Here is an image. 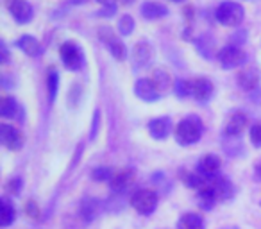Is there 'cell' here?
Returning a JSON list of instances; mask_svg holds the SVG:
<instances>
[{"label":"cell","mask_w":261,"mask_h":229,"mask_svg":"<svg viewBox=\"0 0 261 229\" xmlns=\"http://www.w3.org/2000/svg\"><path fill=\"white\" fill-rule=\"evenodd\" d=\"M204 135V122L197 115H188L185 117L174 129V138L179 145H193Z\"/></svg>","instance_id":"6da1fadb"},{"label":"cell","mask_w":261,"mask_h":229,"mask_svg":"<svg viewBox=\"0 0 261 229\" xmlns=\"http://www.w3.org/2000/svg\"><path fill=\"white\" fill-rule=\"evenodd\" d=\"M215 18H217L218 23H222V26H225V27H238L240 23L243 22V18H245V9H243V6H240L238 2H229V0H225V2H222L217 8Z\"/></svg>","instance_id":"7a4b0ae2"},{"label":"cell","mask_w":261,"mask_h":229,"mask_svg":"<svg viewBox=\"0 0 261 229\" xmlns=\"http://www.w3.org/2000/svg\"><path fill=\"white\" fill-rule=\"evenodd\" d=\"M98 40L104 43V47L109 50V54L116 59V61H123L127 58V48H125V43L120 40L118 36L115 34V31L111 27L104 26L98 29Z\"/></svg>","instance_id":"3957f363"},{"label":"cell","mask_w":261,"mask_h":229,"mask_svg":"<svg viewBox=\"0 0 261 229\" xmlns=\"http://www.w3.org/2000/svg\"><path fill=\"white\" fill-rule=\"evenodd\" d=\"M129 202L140 215H150L158 208V193L150 188H140L130 195Z\"/></svg>","instance_id":"277c9868"},{"label":"cell","mask_w":261,"mask_h":229,"mask_svg":"<svg viewBox=\"0 0 261 229\" xmlns=\"http://www.w3.org/2000/svg\"><path fill=\"white\" fill-rule=\"evenodd\" d=\"M152 59H154V48L147 40H140L138 43L133 47L130 63H133V70H135V72L149 68Z\"/></svg>","instance_id":"5b68a950"},{"label":"cell","mask_w":261,"mask_h":229,"mask_svg":"<svg viewBox=\"0 0 261 229\" xmlns=\"http://www.w3.org/2000/svg\"><path fill=\"white\" fill-rule=\"evenodd\" d=\"M217 59L224 70H232V68H240V66L247 61V54L242 47L227 45V47H224L220 52H218Z\"/></svg>","instance_id":"8992f818"},{"label":"cell","mask_w":261,"mask_h":229,"mask_svg":"<svg viewBox=\"0 0 261 229\" xmlns=\"http://www.w3.org/2000/svg\"><path fill=\"white\" fill-rule=\"evenodd\" d=\"M59 56H61L63 65L68 70H72V72H77V70L83 68V52H81V48L73 41H65L59 47Z\"/></svg>","instance_id":"52a82bcc"},{"label":"cell","mask_w":261,"mask_h":229,"mask_svg":"<svg viewBox=\"0 0 261 229\" xmlns=\"http://www.w3.org/2000/svg\"><path fill=\"white\" fill-rule=\"evenodd\" d=\"M249 117L243 111H232L224 124V136L225 138H240L242 133L247 129Z\"/></svg>","instance_id":"ba28073f"},{"label":"cell","mask_w":261,"mask_h":229,"mask_svg":"<svg viewBox=\"0 0 261 229\" xmlns=\"http://www.w3.org/2000/svg\"><path fill=\"white\" fill-rule=\"evenodd\" d=\"M192 84V97L195 98L199 104H207L215 93V86L207 77H195L190 81Z\"/></svg>","instance_id":"9c48e42d"},{"label":"cell","mask_w":261,"mask_h":229,"mask_svg":"<svg viewBox=\"0 0 261 229\" xmlns=\"http://www.w3.org/2000/svg\"><path fill=\"white\" fill-rule=\"evenodd\" d=\"M0 140H2L6 149L13 150V152H18V150L23 149V135L13 125H0Z\"/></svg>","instance_id":"30bf717a"},{"label":"cell","mask_w":261,"mask_h":229,"mask_svg":"<svg viewBox=\"0 0 261 229\" xmlns=\"http://www.w3.org/2000/svg\"><path fill=\"white\" fill-rule=\"evenodd\" d=\"M8 11L18 23H29L34 18V9L27 0H8Z\"/></svg>","instance_id":"8fae6325"},{"label":"cell","mask_w":261,"mask_h":229,"mask_svg":"<svg viewBox=\"0 0 261 229\" xmlns=\"http://www.w3.org/2000/svg\"><path fill=\"white\" fill-rule=\"evenodd\" d=\"M135 95L140 100L147 102V104H152L158 102L163 95L160 93V90L156 88V84L152 83V79H138L135 84Z\"/></svg>","instance_id":"7c38bea8"},{"label":"cell","mask_w":261,"mask_h":229,"mask_svg":"<svg viewBox=\"0 0 261 229\" xmlns=\"http://www.w3.org/2000/svg\"><path fill=\"white\" fill-rule=\"evenodd\" d=\"M147 129H149V135L152 136L154 140H167L175 128L170 117H158V118H152V120L147 124Z\"/></svg>","instance_id":"4fadbf2b"},{"label":"cell","mask_w":261,"mask_h":229,"mask_svg":"<svg viewBox=\"0 0 261 229\" xmlns=\"http://www.w3.org/2000/svg\"><path fill=\"white\" fill-rule=\"evenodd\" d=\"M261 83V72L256 66H249V68H243L242 72L238 73V86L242 88L243 91H256L259 88Z\"/></svg>","instance_id":"5bb4252c"},{"label":"cell","mask_w":261,"mask_h":229,"mask_svg":"<svg viewBox=\"0 0 261 229\" xmlns=\"http://www.w3.org/2000/svg\"><path fill=\"white\" fill-rule=\"evenodd\" d=\"M135 170L133 168H120V170H115V174H113L111 181H109V186H111L113 192H123V190L127 188V186L133 185V181H135Z\"/></svg>","instance_id":"9a60e30c"},{"label":"cell","mask_w":261,"mask_h":229,"mask_svg":"<svg viewBox=\"0 0 261 229\" xmlns=\"http://www.w3.org/2000/svg\"><path fill=\"white\" fill-rule=\"evenodd\" d=\"M15 45L23 52V54L29 56V58H40V56L43 54V45H41L34 36H31V34L20 36Z\"/></svg>","instance_id":"2e32d148"},{"label":"cell","mask_w":261,"mask_h":229,"mask_svg":"<svg viewBox=\"0 0 261 229\" xmlns=\"http://www.w3.org/2000/svg\"><path fill=\"white\" fill-rule=\"evenodd\" d=\"M140 15H142V18L154 22V20L165 18V16L168 15V9H167V6L160 4V2L147 0V2H143V4H142V8H140Z\"/></svg>","instance_id":"e0dca14e"},{"label":"cell","mask_w":261,"mask_h":229,"mask_svg":"<svg viewBox=\"0 0 261 229\" xmlns=\"http://www.w3.org/2000/svg\"><path fill=\"white\" fill-rule=\"evenodd\" d=\"M222 168V160L217 154H206L197 163V172L202 175H218Z\"/></svg>","instance_id":"ac0fdd59"},{"label":"cell","mask_w":261,"mask_h":229,"mask_svg":"<svg viewBox=\"0 0 261 229\" xmlns=\"http://www.w3.org/2000/svg\"><path fill=\"white\" fill-rule=\"evenodd\" d=\"M0 115L4 118H18L23 122V108L11 97L0 98Z\"/></svg>","instance_id":"d6986e66"},{"label":"cell","mask_w":261,"mask_h":229,"mask_svg":"<svg viewBox=\"0 0 261 229\" xmlns=\"http://www.w3.org/2000/svg\"><path fill=\"white\" fill-rule=\"evenodd\" d=\"M213 193H215V197H217V200L225 202V200H231L232 197H234V186H232V183L229 181L227 177L217 175L215 186H213Z\"/></svg>","instance_id":"ffe728a7"},{"label":"cell","mask_w":261,"mask_h":229,"mask_svg":"<svg viewBox=\"0 0 261 229\" xmlns=\"http://www.w3.org/2000/svg\"><path fill=\"white\" fill-rule=\"evenodd\" d=\"M100 210H102L100 200L93 199V197H88L81 204V217H83L84 222H93L100 215Z\"/></svg>","instance_id":"44dd1931"},{"label":"cell","mask_w":261,"mask_h":229,"mask_svg":"<svg viewBox=\"0 0 261 229\" xmlns=\"http://www.w3.org/2000/svg\"><path fill=\"white\" fill-rule=\"evenodd\" d=\"M152 83L156 84V88L160 90L161 95H167V93H170V91H174V83H172L170 73H168L167 70H163V68L154 70Z\"/></svg>","instance_id":"7402d4cb"},{"label":"cell","mask_w":261,"mask_h":229,"mask_svg":"<svg viewBox=\"0 0 261 229\" xmlns=\"http://www.w3.org/2000/svg\"><path fill=\"white\" fill-rule=\"evenodd\" d=\"M177 229H206L202 215L199 213H185L179 217Z\"/></svg>","instance_id":"603a6c76"},{"label":"cell","mask_w":261,"mask_h":229,"mask_svg":"<svg viewBox=\"0 0 261 229\" xmlns=\"http://www.w3.org/2000/svg\"><path fill=\"white\" fill-rule=\"evenodd\" d=\"M59 91V72L56 68H48L47 72V93H48V102H54Z\"/></svg>","instance_id":"cb8c5ba5"},{"label":"cell","mask_w":261,"mask_h":229,"mask_svg":"<svg viewBox=\"0 0 261 229\" xmlns=\"http://www.w3.org/2000/svg\"><path fill=\"white\" fill-rule=\"evenodd\" d=\"M16 220V208L8 197L2 199V227H9Z\"/></svg>","instance_id":"d4e9b609"},{"label":"cell","mask_w":261,"mask_h":229,"mask_svg":"<svg viewBox=\"0 0 261 229\" xmlns=\"http://www.w3.org/2000/svg\"><path fill=\"white\" fill-rule=\"evenodd\" d=\"M135 27H136V22H135V18H133L130 15L120 16V20H118V33L122 34V36H130V34L135 33Z\"/></svg>","instance_id":"484cf974"},{"label":"cell","mask_w":261,"mask_h":229,"mask_svg":"<svg viewBox=\"0 0 261 229\" xmlns=\"http://www.w3.org/2000/svg\"><path fill=\"white\" fill-rule=\"evenodd\" d=\"M174 93L177 95L179 98L192 97V84H190V81L175 79L174 81Z\"/></svg>","instance_id":"4316f807"},{"label":"cell","mask_w":261,"mask_h":229,"mask_svg":"<svg viewBox=\"0 0 261 229\" xmlns=\"http://www.w3.org/2000/svg\"><path fill=\"white\" fill-rule=\"evenodd\" d=\"M215 204H217V197H215L213 192H207V190L199 192V206L202 208V210H206V211L213 210Z\"/></svg>","instance_id":"83f0119b"},{"label":"cell","mask_w":261,"mask_h":229,"mask_svg":"<svg viewBox=\"0 0 261 229\" xmlns=\"http://www.w3.org/2000/svg\"><path fill=\"white\" fill-rule=\"evenodd\" d=\"M113 174H115V168L111 167H97L93 172H91V177L95 179V181H100V183H109L113 177Z\"/></svg>","instance_id":"f1b7e54d"},{"label":"cell","mask_w":261,"mask_h":229,"mask_svg":"<svg viewBox=\"0 0 261 229\" xmlns=\"http://www.w3.org/2000/svg\"><path fill=\"white\" fill-rule=\"evenodd\" d=\"M195 47H197V50L200 52V54L204 56V58L210 61V59H213V52L210 50L211 47H213V43H211L210 40H207V36H202V38H199V40L195 41Z\"/></svg>","instance_id":"f546056e"},{"label":"cell","mask_w":261,"mask_h":229,"mask_svg":"<svg viewBox=\"0 0 261 229\" xmlns=\"http://www.w3.org/2000/svg\"><path fill=\"white\" fill-rule=\"evenodd\" d=\"M22 188H23V181H22V177H11L8 183H6V192L9 193V195H13V197H18L20 193H22Z\"/></svg>","instance_id":"4dcf8cb0"},{"label":"cell","mask_w":261,"mask_h":229,"mask_svg":"<svg viewBox=\"0 0 261 229\" xmlns=\"http://www.w3.org/2000/svg\"><path fill=\"white\" fill-rule=\"evenodd\" d=\"M247 40H249V34H247V31L240 29L231 36V45H234V47H242V45L247 43Z\"/></svg>","instance_id":"1f68e13d"},{"label":"cell","mask_w":261,"mask_h":229,"mask_svg":"<svg viewBox=\"0 0 261 229\" xmlns=\"http://www.w3.org/2000/svg\"><path fill=\"white\" fill-rule=\"evenodd\" d=\"M250 142H252L254 147L261 149V122L259 124H254L250 128Z\"/></svg>","instance_id":"d6a6232c"},{"label":"cell","mask_w":261,"mask_h":229,"mask_svg":"<svg viewBox=\"0 0 261 229\" xmlns=\"http://www.w3.org/2000/svg\"><path fill=\"white\" fill-rule=\"evenodd\" d=\"M98 129H100V111L93 113V122H91V133H90V142H93L98 135Z\"/></svg>","instance_id":"836d02e7"},{"label":"cell","mask_w":261,"mask_h":229,"mask_svg":"<svg viewBox=\"0 0 261 229\" xmlns=\"http://www.w3.org/2000/svg\"><path fill=\"white\" fill-rule=\"evenodd\" d=\"M25 213L27 215H31L33 218H38L40 217V208H38V204H36V200H27L25 202Z\"/></svg>","instance_id":"e575fe53"},{"label":"cell","mask_w":261,"mask_h":229,"mask_svg":"<svg viewBox=\"0 0 261 229\" xmlns=\"http://www.w3.org/2000/svg\"><path fill=\"white\" fill-rule=\"evenodd\" d=\"M2 86H4L6 90H13V88H16V79H15V75H9V73H4V75H2Z\"/></svg>","instance_id":"d590c367"},{"label":"cell","mask_w":261,"mask_h":229,"mask_svg":"<svg viewBox=\"0 0 261 229\" xmlns=\"http://www.w3.org/2000/svg\"><path fill=\"white\" fill-rule=\"evenodd\" d=\"M0 61H2V65H8L9 63V58H11V56H9V50H8V45L4 43V41H2V43H0Z\"/></svg>","instance_id":"8d00e7d4"},{"label":"cell","mask_w":261,"mask_h":229,"mask_svg":"<svg viewBox=\"0 0 261 229\" xmlns=\"http://www.w3.org/2000/svg\"><path fill=\"white\" fill-rule=\"evenodd\" d=\"M116 13V6H109V8H102V11H98V16H104V18H109Z\"/></svg>","instance_id":"74e56055"},{"label":"cell","mask_w":261,"mask_h":229,"mask_svg":"<svg viewBox=\"0 0 261 229\" xmlns=\"http://www.w3.org/2000/svg\"><path fill=\"white\" fill-rule=\"evenodd\" d=\"M249 97H250V100H252L254 104L261 106V88H257L256 91H252V93H249Z\"/></svg>","instance_id":"f35d334b"},{"label":"cell","mask_w":261,"mask_h":229,"mask_svg":"<svg viewBox=\"0 0 261 229\" xmlns=\"http://www.w3.org/2000/svg\"><path fill=\"white\" fill-rule=\"evenodd\" d=\"M98 4H102V8H109V6H116L115 0H97Z\"/></svg>","instance_id":"ab89813d"},{"label":"cell","mask_w":261,"mask_h":229,"mask_svg":"<svg viewBox=\"0 0 261 229\" xmlns=\"http://www.w3.org/2000/svg\"><path fill=\"white\" fill-rule=\"evenodd\" d=\"M135 0H122V4H133Z\"/></svg>","instance_id":"60d3db41"},{"label":"cell","mask_w":261,"mask_h":229,"mask_svg":"<svg viewBox=\"0 0 261 229\" xmlns=\"http://www.w3.org/2000/svg\"><path fill=\"white\" fill-rule=\"evenodd\" d=\"M168 2H175V4H179V2H185V0H168Z\"/></svg>","instance_id":"b9f144b4"},{"label":"cell","mask_w":261,"mask_h":229,"mask_svg":"<svg viewBox=\"0 0 261 229\" xmlns=\"http://www.w3.org/2000/svg\"><path fill=\"white\" fill-rule=\"evenodd\" d=\"M259 175H261V165H259Z\"/></svg>","instance_id":"7bdbcfd3"},{"label":"cell","mask_w":261,"mask_h":229,"mask_svg":"<svg viewBox=\"0 0 261 229\" xmlns=\"http://www.w3.org/2000/svg\"><path fill=\"white\" fill-rule=\"evenodd\" d=\"M77 2H84V0H77Z\"/></svg>","instance_id":"ee69618b"},{"label":"cell","mask_w":261,"mask_h":229,"mask_svg":"<svg viewBox=\"0 0 261 229\" xmlns=\"http://www.w3.org/2000/svg\"><path fill=\"white\" fill-rule=\"evenodd\" d=\"M229 229H238V227H229Z\"/></svg>","instance_id":"f6af8a7d"},{"label":"cell","mask_w":261,"mask_h":229,"mask_svg":"<svg viewBox=\"0 0 261 229\" xmlns=\"http://www.w3.org/2000/svg\"><path fill=\"white\" fill-rule=\"evenodd\" d=\"M259 206H261V200H259Z\"/></svg>","instance_id":"bcb514c9"}]
</instances>
